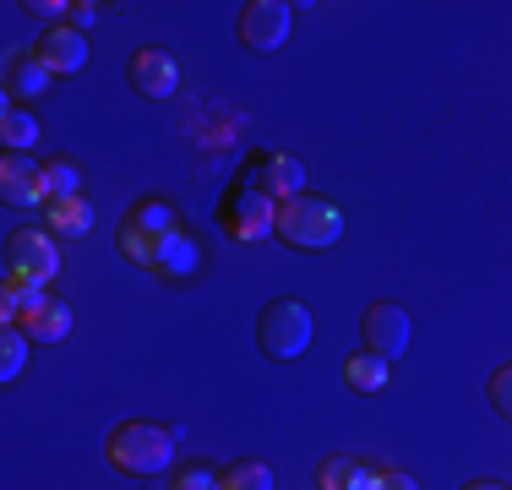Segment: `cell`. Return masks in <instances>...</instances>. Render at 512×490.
Returning a JSON list of instances; mask_svg holds the SVG:
<instances>
[{"mask_svg":"<svg viewBox=\"0 0 512 490\" xmlns=\"http://www.w3.org/2000/svg\"><path fill=\"white\" fill-rule=\"evenodd\" d=\"M104 458L115 474L153 480V474H164L169 463H175V431H164V425H153V420H126V425L109 431Z\"/></svg>","mask_w":512,"mask_h":490,"instance_id":"obj_1","label":"cell"},{"mask_svg":"<svg viewBox=\"0 0 512 490\" xmlns=\"http://www.w3.org/2000/svg\"><path fill=\"white\" fill-rule=\"evenodd\" d=\"M316 322H311V305L284 294V300H267L262 316H256V349L267 354L273 365H295L300 354L311 349Z\"/></svg>","mask_w":512,"mask_h":490,"instance_id":"obj_2","label":"cell"},{"mask_svg":"<svg viewBox=\"0 0 512 490\" xmlns=\"http://www.w3.org/2000/svg\"><path fill=\"white\" fill-rule=\"evenodd\" d=\"M278 240L295 245V251H333L344 240V213L311 191L289 196V202H278Z\"/></svg>","mask_w":512,"mask_h":490,"instance_id":"obj_3","label":"cell"},{"mask_svg":"<svg viewBox=\"0 0 512 490\" xmlns=\"http://www.w3.org/2000/svg\"><path fill=\"white\" fill-rule=\"evenodd\" d=\"M218 229H224L229 240H240V245H256V240L278 235V196H267L246 169V175L224 191V202H218Z\"/></svg>","mask_w":512,"mask_h":490,"instance_id":"obj_4","label":"cell"},{"mask_svg":"<svg viewBox=\"0 0 512 490\" xmlns=\"http://www.w3.org/2000/svg\"><path fill=\"white\" fill-rule=\"evenodd\" d=\"M175 235H180V213L164 202V196H142V202L120 218V251H126L137 267H148V273L158 262V245L175 240Z\"/></svg>","mask_w":512,"mask_h":490,"instance_id":"obj_5","label":"cell"},{"mask_svg":"<svg viewBox=\"0 0 512 490\" xmlns=\"http://www.w3.org/2000/svg\"><path fill=\"white\" fill-rule=\"evenodd\" d=\"M289 28H295V6H284V0H246L240 17H235V33H240V44H246L251 55L284 49Z\"/></svg>","mask_w":512,"mask_h":490,"instance_id":"obj_6","label":"cell"},{"mask_svg":"<svg viewBox=\"0 0 512 490\" xmlns=\"http://www.w3.org/2000/svg\"><path fill=\"white\" fill-rule=\"evenodd\" d=\"M60 273V251L55 240L44 235V229H11L6 240V278H17V284H50Z\"/></svg>","mask_w":512,"mask_h":490,"instance_id":"obj_7","label":"cell"},{"mask_svg":"<svg viewBox=\"0 0 512 490\" xmlns=\"http://www.w3.org/2000/svg\"><path fill=\"white\" fill-rule=\"evenodd\" d=\"M360 333H365V349H371V354H382V360L393 365L398 354L409 349V333H414V322H409V311H404V305H393V300H376V305H365V316H360Z\"/></svg>","mask_w":512,"mask_h":490,"instance_id":"obj_8","label":"cell"},{"mask_svg":"<svg viewBox=\"0 0 512 490\" xmlns=\"http://www.w3.org/2000/svg\"><path fill=\"white\" fill-rule=\"evenodd\" d=\"M126 77H131V93H137V98H153V104L175 98V88H180L175 55H169V49H158V44H148V49H137V55H131Z\"/></svg>","mask_w":512,"mask_h":490,"instance_id":"obj_9","label":"cell"},{"mask_svg":"<svg viewBox=\"0 0 512 490\" xmlns=\"http://www.w3.org/2000/svg\"><path fill=\"white\" fill-rule=\"evenodd\" d=\"M0 196H6V207H44L50 202L39 158L33 153H6L0 158Z\"/></svg>","mask_w":512,"mask_h":490,"instance_id":"obj_10","label":"cell"},{"mask_svg":"<svg viewBox=\"0 0 512 490\" xmlns=\"http://www.w3.org/2000/svg\"><path fill=\"white\" fill-rule=\"evenodd\" d=\"M251 180L267 196H278V202L306 196V164H300L295 153H262V158H256V169H251Z\"/></svg>","mask_w":512,"mask_h":490,"instance_id":"obj_11","label":"cell"},{"mask_svg":"<svg viewBox=\"0 0 512 490\" xmlns=\"http://www.w3.org/2000/svg\"><path fill=\"white\" fill-rule=\"evenodd\" d=\"M39 55H44V66H50L55 77H77V71L88 66V39H82L71 22H55V28L39 39Z\"/></svg>","mask_w":512,"mask_h":490,"instance_id":"obj_12","label":"cell"},{"mask_svg":"<svg viewBox=\"0 0 512 490\" xmlns=\"http://www.w3.org/2000/svg\"><path fill=\"white\" fill-rule=\"evenodd\" d=\"M50 77H55V71L44 66L39 49H11V55H6V93H11V104H22V98H44Z\"/></svg>","mask_w":512,"mask_h":490,"instance_id":"obj_13","label":"cell"},{"mask_svg":"<svg viewBox=\"0 0 512 490\" xmlns=\"http://www.w3.org/2000/svg\"><path fill=\"white\" fill-rule=\"evenodd\" d=\"M11 327H22L33 343H66L71 338V327H77V316H71V305H60V300H44L39 311H28V316H17Z\"/></svg>","mask_w":512,"mask_h":490,"instance_id":"obj_14","label":"cell"},{"mask_svg":"<svg viewBox=\"0 0 512 490\" xmlns=\"http://www.w3.org/2000/svg\"><path fill=\"white\" fill-rule=\"evenodd\" d=\"M197 267H202V251H197V240H191L186 229H180L175 240L158 245V262H153V273H158V278H169V284H186V278L197 273Z\"/></svg>","mask_w":512,"mask_h":490,"instance_id":"obj_15","label":"cell"},{"mask_svg":"<svg viewBox=\"0 0 512 490\" xmlns=\"http://www.w3.org/2000/svg\"><path fill=\"white\" fill-rule=\"evenodd\" d=\"M387 382H393V365H387L382 354L360 349V354H349V360H344V387L349 392H382Z\"/></svg>","mask_w":512,"mask_h":490,"instance_id":"obj_16","label":"cell"},{"mask_svg":"<svg viewBox=\"0 0 512 490\" xmlns=\"http://www.w3.org/2000/svg\"><path fill=\"white\" fill-rule=\"evenodd\" d=\"M365 480H371V469L360 458H344V452L316 463V490H365Z\"/></svg>","mask_w":512,"mask_h":490,"instance_id":"obj_17","label":"cell"},{"mask_svg":"<svg viewBox=\"0 0 512 490\" xmlns=\"http://www.w3.org/2000/svg\"><path fill=\"white\" fill-rule=\"evenodd\" d=\"M0 137H6V153H33V142H39V120H33L28 104H6V115H0Z\"/></svg>","mask_w":512,"mask_h":490,"instance_id":"obj_18","label":"cell"},{"mask_svg":"<svg viewBox=\"0 0 512 490\" xmlns=\"http://www.w3.org/2000/svg\"><path fill=\"white\" fill-rule=\"evenodd\" d=\"M44 218H50V229H55V235H66V240H82L93 229L88 196H77V202H50V207H44Z\"/></svg>","mask_w":512,"mask_h":490,"instance_id":"obj_19","label":"cell"},{"mask_svg":"<svg viewBox=\"0 0 512 490\" xmlns=\"http://www.w3.org/2000/svg\"><path fill=\"white\" fill-rule=\"evenodd\" d=\"M50 300V294H44L39 284H17V278H6V284H0V322H17V316H28V311H39V305Z\"/></svg>","mask_w":512,"mask_h":490,"instance_id":"obj_20","label":"cell"},{"mask_svg":"<svg viewBox=\"0 0 512 490\" xmlns=\"http://www.w3.org/2000/svg\"><path fill=\"white\" fill-rule=\"evenodd\" d=\"M44 191H50V202H77L82 196V169L71 164V158H50V164H44Z\"/></svg>","mask_w":512,"mask_h":490,"instance_id":"obj_21","label":"cell"},{"mask_svg":"<svg viewBox=\"0 0 512 490\" xmlns=\"http://www.w3.org/2000/svg\"><path fill=\"white\" fill-rule=\"evenodd\" d=\"M224 490H273V469L262 458H240L224 469Z\"/></svg>","mask_w":512,"mask_h":490,"instance_id":"obj_22","label":"cell"},{"mask_svg":"<svg viewBox=\"0 0 512 490\" xmlns=\"http://www.w3.org/2000/svg\"><path fill=\"white\" fill-rule=\"evenodd\" d=\"M28 349H33V338L22 333V327H6V349H0V376H6V382H17V376L28 371Z\"/></svg>","mask_w":512,"mask_h":490,"instance_id":"obj_23","label":"cell"},{"mask_svg":"<svg viewBox=\"0 0 512 490\" xmlns=\"http://www.w3.org/2000/svg\"><path fill=\"white\" fill-rule=\"evenodd\" d=\"M491 409L502 414V420H512V365H496V376H491Z\"/></svg>","mask_w":512,"mask_h":490,"instance_id":"obj_24","label":"cell"},{"mask_svg":"<svg viewBox=\"0 0 512 490\" xmlns=\"http://www.w3.org/2000/svg\"><path fill=\"white\" fill-rule=\"evenodd\" d=\"M175 490H224V474H213V469H180Z\"/></svg>","mask_w":512,"mask_h":490,"instance_id":"obj_25","label":"cell"},{"mask_svg":"<svg viewBox=\"0 0 512 490\" xmlns=\"http://www.w3.org/2000/svg\"><path fill=\"white\" fill-rule=\"evenodd\" d=\"M365 490H420L409 480V474H398V469H382V474H371V480H365Z\"/></svg>","mask_w":512,"mask_h":490,"instance_id":"obj_26","label":"cell"},{"mask_svg":"<svg viewBox=\"0 0 512 490\" xmlns=\"http://www.w3.org/2000/svg\"><path fill=\"white\" fill-rule=\"evenodd\" d=\"M93 17H99V6H93V0H77V6H71V17H66V22H71V28L82 33V28H93Z\"/></svg>","mask_w":512,"mask_h":490,"instance_id":"obj_27","label":"cell"},{"mask_svg":"<svg viewBox=\"0 0 512 490\" xmlns=\"http://www.w3.org/2000/svg\"><path fill=\"white\" fill-rule=\"evenodd\" d=\"M28 11H33V17H71L66 0H28Z\"/></svg>","mask_w":512,"mask_h":490,"instance_id":"obj_28","label":"cell"},{"mask_svg":"<svg viewBox=\"0 0 512 490\" xmlns=\"http://www.w3.org/2000/svg\"><path fill=\"white\" fill-rule=\"evenodd\" d=\"M458 490H507V485H496V480H469V485H458Z\"/></svg>","mask_w":512,"mask_h":490,"instance_id":"obj_29","label":"cell"}]
</instances>
